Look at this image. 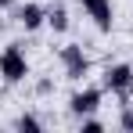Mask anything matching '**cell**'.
<instances>
[{
	"mask_svg": "<svg viewBox=\"0 0 133 133\" xmlns=\"http://www.w3.org/2000/svg\"><path fill=\"white\" fill-rule=\"evenodd\" d=\"M0 76L7 83H22L25 76H29V61H25V54H22L18 43L4 47V54H0Z\"/></svg>",
	"mask_w": 133,
	"mask_h": 133,
	"instance_id": "1",
	"label": "cell"
},
{
	"mask_svg": "<svg viewBox=\"0 0 133 133\" xmlns=\"http://www.w3.org/2000/svg\"><path fill=\"white\" fill-rule=\"evenodd\" d=\"M104 87L111 94H119V101H130V90H133V68L130 65H111L104 72Z\"/></svg>",
	"mask_w": 133,
	"mask_h": 133,
	"instance_id": "2",
	"label": "cell"
},
{
	"mask_svg": "<svg viewBox=\"0 0 133 133\" xmlns=\"http://www.w3.org/2000/svg\"><path fill=\"white\" fill-rule=\"evenodd\" d=\"M61 65H65L68 79H83V76L90 72V58L83 54V47L68 43V47H61Z\"/></svg>",
	"mask_w": 133,
	"mask_h": 133,
	"instance_id": "3",
	"label": "cell"
},
{
	"mask_svg": "<svg viewBox=\"0 0 133 133\" xmlns=\"http://www.w3.org/2000/svg\"><path fill=\"white\" fill-rule=\"evenodd\" d=\"M101 90L90 87V90H79V94H72V101H68V108H72V115H90V111L101 108Z\"/></svg>",
	"mask_w": 133,
	"mask_h": 133,
	"instance_id": "4",
	"label": "cell"
},
{
	"mask_svg": "<svg viewBox=\"0 0 133 133\" xmlns=\"http://www.w3.org/2000/svg\"><path fill=\"white\" fill-rule=\"evenodd\" d=\"M79 4L101 32H111V0H79Z\"/></svg>",
	"mask_w": 133,
	"mask_h": 133,
	"instance_id": "5",
	"label": "cell"
},
{
	"mask_svg": "<svg viewBox=\"0 0 133 133\" xmlns=\"http://www.w3.org/2000/svg\"><path fill=\"white\" fill-rule=\"evenodd\" d=\"M18 22H22L25 29H40V25L47 22V11L40 7V4H25L22 11H18Z\"/></svg>",
	"mask_w": 133,
	"mask_h": 133,
	"instance_id": "6",
	"label": "cell"
},
{
	"mask_svg": "<svg viewBox=\"0 0 133 133\" xmlns=\"http://www.w3.org/2000/svg\"><path fill=\"white\" fill-rule=\"evenodd\" d=\"M47 22L54 25V32H65V29H68V15H65V7H50V11H47Z\"/></svg>",
	"mask_w": 133,
	"mask_h": 133,
	"instance_id": "7",
	"label": "cell"
},
{
	"mask_svg": "<svg viewBox=\"0 0 133 133\" xmlns=\"http://www.w3.org/2000/svg\"><path fill=\"white\" fill-rule=\"evenodd\" d=\"M15 130H29V133H36V130H40V119H36V115H22V119L15 122Z\"/></svg>",
	"mask_w": 133,
	"mask_h": 133,
	"instance_id": "8",
	"label": "cell"
},
{
	"mask_svg": "<svg viewBox=\"0 0 133 133\" xmlns=\"http://www.w3.org/2000/svg\"><path fill=\"white\" fill-rule=\"evenodd\" d=\"M119 122H122V130H133V108L130 104H122V119Z\"/></svg>",
	"mask_w": 133,
	"mask_h": 133,
	"instance_id": "9",
	"label": "cell"
},
{
	"mask_svg": "<svg viewBox=\"0 0 133 133\" xmlns=\"http://www.w3.org/2000/svg\"><path fill=\"white\" fill-rule=\"evenodd\" d=\"M101 130H104V126H101L97 119H87V122H83V133H101Z\"/></svg>",
	"mask_w": 133,
	"mask_h": 133,
	"instance_id": "10",
	"label": "cell"
},
{
	"mask_svg": "<svg viewBox=\"0 0 133 133\" xmlns=\"http://www.w3.org/2000/svg\"><path fill=\"white\" fill-rule=\"evenodd\" d=\"M11 4H15V0H0V7H11Z\"/></svg>",
	"mask_w": 133,
	"mask_h": 133,
	"instance_id": "11",
	"label": "cell"
}]
</instances>
